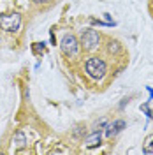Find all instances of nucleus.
I'll return each instance as SVG.
<instances>
[{"instance_id":"ddd939ff","label":"nucleus","mask_w":153,"mask_h":155,"mask_svg":"<svg viewBox=\"0 0 153 155\" xmlns=\"http://www.w3.org/2000/svg\"><path fill=\"white\" fill-rule=\"evenodd\" d=\"M141 109H143L144 113L148 115V118H151V116H153V113L150 111V107H148V104H143V106H141Z\"/></svg>"},{"instance_id":"423d86ee","label":"nucleus","mask_w":153,"mask_h":155,"mask_svg":"<svg viewBox=\"0 0 153 155\" xmlns=\"http://www.w3.org/2000/svg\"><path fill=\"white\" fill-rule=\"evenodd\" d=\"M100 143H102V132H100V130H93V132L85 139L86 148H97V146H100Z\"/></svg>"},{"instance_id":"9b49d317","label":"nucleus","mask_w":153,"mask_h":155,"mask_svg":"<svg viewBox=\"0 0 153 155\" xmlns=\"http://www.w3.org/2000/svg\"><path fill=\"white\" fill-rule=\"evenodd\" d=\"M85 132H86V125H77L76 129L72 130V136H74V137H83Z\"/></svg>"},{"instance_id":"f8f14e48","label":"nucleus","mask_w":153,"mask_h":155,"mask_svg":"<svg viewBox=\"0 0 153 155\" xmlns=\"http://www.w3.org/2000/svg\"><path fill=\"white\" fill-rule=\"evenodd\" d=\"M106 125H107V120H100V122H97V125H95V130H102V129H106Z\"/></svg>"},{"instance_id":"7ed1b4c3","label":"nucleus","mask_w":153,"mask_h":155,"mask_svg":"<svg viewBox=\"0 0 153 155\" xmlns=\"http://www.w3.org/2000/svg\"><path fill=\"white\" fill-rule=\"evenodd\" d=\"M100 44V34L93 28H85L81 32V41H79V46L85 49V51H93L99 48Z\"/></svg>"},{"instance_id":"9d476101","label":"nucleus","mask_w":153,"mask_h":155,"mask_svg":"<svg viewBox=\"0 0 153 155\" xmlns=\"http://www.w3.org/2000/svg\"><path fill=\"white\" fill-rule=\"evenodd\" d=\"M44 49H46L44 42H34V44H32V51H34L35 55H41V53H44Z\"/></svg>"},{"instance_id":"39448f33","label":"nucleus","mask_w":153,"mask_h":155,"mask_svg":"<svg viewBox=\"0 0 153 155\" xmlns=\"http://www.w3.org/2000/svg\"><path fill=\"white\" fill-rule=\"evenodd\" d=\"M125 127H127V122H125V120H115L113 124H107V125H106V137L111 139V137L118 136Z\"/></svg>"},{"instance_id":"0eeeda50","label":"nucleus","mask_w":153,"mask_h":155,"mask_svg":"<svg viewBox=\"0 0 153 155\" xmlns=\"http://www.w3.org/2000/svg\"><path fill=\"white\" fill-rule=\"evenodd\" d=\"M14 145H16V148H23V146L27 145V136H25V132L23 130H18L16 134H14Z\"/></svg>"},{"instance_id":"20e7f679","label":"nucleus","mask_w":153,"mask_h":155,"mask_svg":"<svg viewBox=\"0 0 153 155\" xmlns=\"http://www.w3.org/2000/svg\"><path fill=\"white\" fill-rule=\"evenodd\" d=\"M60 49H62V53L67 58L76 57L79 53V41H77V37L72 35V34H65L63 37L60 39Z\"/></svg>"},{"instance_id":"4468645a","label":"nucleus","mask_w":153,"mask_h":155,"mask_svg":"<svg viewBox=\"0 0 153 155\" xmlns=\"http://www.w3.org/2000/svg\"><path fill=\"white\" fill-rule=\"evenodd\" d=\"M34 4H48L49 0H32Z\"/></svg>"},{"instance_id":"f03ea898","label":"nucleus","mask_w":153,"mask_h":155,"mask_svg":"<svg viewBox=\"0 0 153 155\" xmlns=\"http://www.w3.org/2000/svg\"><path fill=\"white\" fill-rule=\"evenodd\" d=\"M21 27V14L19 12H5L0 14V28L7 34H16Z\"/></svg>"},{"instance_id":"6e6552de","label":"nucleus","mask_w":153,"mask_h":155,"mask_svg":"<svg viewBox=\"0 0 153 155\" xmlns=\"http://www.w3.org/2000/svg\"><path fill=\"white\" fill-rule=\"evenodd\" d=\"M120 49H122V46H120L118 41H109V42H107V53L116 55V53H120Z\"/></svg>"},{"instance_id":"1a4fd4ad","label":"nucleus","mask_w":153,"mask_h":155,"mask_svg":"<svg viewBox=\"0 0 153 155\" xmlns=\"http://www.w3.org/2000/svg\"><path fill=\"white\" fill-rule=\"evenodd\" d=\"M143 152L146 155H153V134L144 141V145H143Z\"/></svg>"},{"instance_id":"f257e3e1","label":"nucleus","mask_w":153,"mask_h":155,"mask_svg":"<svg viewBox=\"0 0 153 155\" xmlns=\"http://www.w3.org/2000/svg\"><path fill=\"white\" fill-rule=\"evenodd\" d=\"M85 71L92 79H97V81H99V79H102V78L106 76L107 65H106V62L102 60V58L92 57V58H88V60L85 62Z\"/></svg>"}]
</instances>
